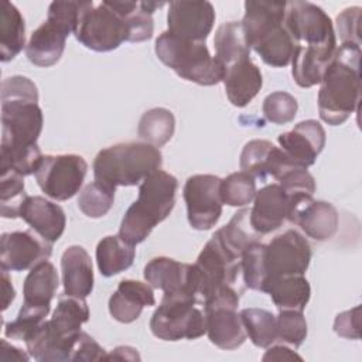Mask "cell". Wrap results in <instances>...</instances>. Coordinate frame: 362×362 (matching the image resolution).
I'll use <instances>...</instances> for the list:
<instances>
[{
  "label": "cell",
  "mask_w": 362,
  "mask_h": 362,
  "mask_svg": "<svg viewBox=\"0 0 362 362\" xmlns=\"http://www.w3.org/2000/svg\"><path fill=\"white\" fill-rule=\"evenodd\" d=\"M361 45L341 44L324 72L318 92L320 117L339 126L358 110L361 98Z\"/></svg>",
  "instance_id": "6da1fadb"
},
{
  "label": "cell",
  "mask_w": 362,
  "mask_h": 362,
  "mask_svg": "<svg viewBox=\"0 0 362 362\" xmlns=\"http://www.w3.org/2000/svg\"><path fill=\"white\" fill-rule=\"evenodd\" d=\"M35 83L21 75L1 82V144L0 150L31 147L41 134L44 117L38 106Z\"/></svg>",
  "instance_id": "7a4b0ae2"
},
{
  "label": "cell",
  "mask_w": 362,
  "mask_h": 362,
  "mask_svg": "<svg viewBox=\"0 0 362 362\" xmlns=\"http://www.w3.org/2000/svg\"><path fill=\"white\" fill-rule=\"evenodd\" d=\"M177 188V178L163 170H157L144 178L139 185L137 199L122 218L119 236L133 246L146 240L154 226L173 211Z\"/></svg>",
  "instance_id": "3957f363"
},
{
  "label": "cell",
  "mask_w": 362,
  "mask_h": 362,
  "mask_svg": "<svg viewBox=\"0 0 362 362\" xmlns=\"http://www.w3.org/2000/svg\"><path fill=\"white\" fill-rule=\"evenodd\" d=\"M163 164L161 151L140 141L119 143L102 148L93 160L95 181L112 188L140 184Z\"/></svg>",
  "instance_id": "277c9868"
},
{
  "label": "cell",
  "mask_w": 362,
  "mask_h": 362,
  "mask_svg": "<svg viewBox=\"0 0 362 362\" xmlns=\"http://www.w3.org/2000/svg\"><path fill=\"white\" fill-rule=\"evenodd\" d=\"M154 51L164 65L185 81L212 86L223 79V66L202 41L182 40L164 31L156 40Z\"/></svg>",
  "instance_id": "5b68a950"
},
{
  "label": "cell",
  "mask_w": 362,
  "mask_h": 362,
  "mask_svg": "<svg viewBox=\"0 0 362 362\" xmlns=\"http://www.w3.org/2000/svg\"><path fill=\"white\" fill-rule=\"evenodd\" d=\"M82 1H52L48 7L47 20L33 31L25 55L37 66H51L57 64L65 49L66 38L74 34Z\"/></svg>",
  "instance_id": "8992f818"
},
{
  "label": "cell",
  "mask_w": 362,
  "mask_h": 362,
  "mask_svg": "<svg viewBox=\"0 0 362 362\" xmlns=\"http://www.w3.org/2000/svg\"><path fill=\"white\" fill-rule=\"evenodd\" d=\"M74 34L83 47L96 52L113 51L130 37L126 18L115 11L107 1L98 6L92 1H82Z\"/></svg>",
  "instance_id": "52a82bcc"
},
{
  "label": "cell",
  "mask_w": 362,
  "mask_h": 362,
  "mask_svg": "<svg viewBox=\"0 0 362 362\" xmlns=\"http://www.w3.org/2000/svg\"><path fill=\"white\" fill-rule=\"evenodd\" d=\"M197 304L192 298L163 297L150 320L153 335L163 341H180L206 334L205 313Z\"/></svg>",
  "instance_id": "ba28073f"
},
{
  "label": "cell",
  "mask_w": 362,
  "mask_h": 362,
  "mask_svg": "<svg viewBox=\"0 0 362 362\" xmlns=\"http://www.w3.org/2000/svg\"><path fill=\"white\" fill-rule=\"evenodd\" d=\"M88 163L78 154L44 156L37 171L35 180L41 191L57 201H66L79 192Z\"/></svg>",
  "instance_id": "9c48e42d"
},
{
  "label": "cell",
  "mask_w": 362,
  "mask_h": 362,
  "mask_svg": "<svg viewBox=\"0 0 362 362\" xmlns=\"http://www.w3.org/2000/svg\"><path fill=\"white\" fill-rule=\"evenodd\" d=\"M222 178L212 174L191 175L184 185V201L191 228L208 230L222 215L221 198Z\"/></svg>",
  "instance_id": "30bf717a"
},
{
  "label": "cell",
  "mask_w": 362,
  "mask_h": 362,
  "mask_svg": "<svg viewBox=\"0 0 362 362\" xmlns=\"http://www.w3.org/2000/svg\"><path fill=\"white\" fill-rule=\"evenodd\" d=\"M284 27L296 45L337 44L335 30L329 16L310 1H290L286 7Z\"/></svg>",
  "instance_id": "8fae6325"
},
{
  "label": "cell",
  "mask_w": 362,
  "mask_h": 362,
  "mask_svg": "<svg viewBox=\"0 0 362 362\" xmlns=\"http://www.w3.org/2000/svg\"><path fill=\"white\" fill-rule=\"evenodd\" d=\"M143 274L153 288L163 290V297H184L199 303V274L195 264L158 256L146 264Z\"/></svg>",
  "instance_id": "7c38bea8"
},
{
  "label": "cell",
  "mask_w": 362,
  "mask_h": 362,
  "mask_svg": "<svg viewBox=\"0 0 362 362\" xmlns=\"http://www.w3.org/2000/svg\"><path fill=\"white\" fill-rule=\"evenodd\" d=\"M310 260L311 247L308 240L296 229H287L264 246L267 283L273 277L304 274Z\"/></svg>",
  "instance_id": "4fadbf2b"
},
{
  "label": "cell",
  "mask_w": 362,
  "mask_h": 362,
  "mask_svg": "<svg viewBox=\"0 0 362 362\" xmlns=\"http://www.w3.org/2000/svg\"><path fill=\"white\" fill-rule=\"evenodd\" d=\"M52 255V243L44 239L34 229L16 230L1 235L0 264L10 272L33 269L40 262L48 260Z\"/></svg>",
  "instance_id": "5bb4252c"
},
{
  "label": "cell",
  "mask_w": 362,
  "mask_h": 362,
  "mask_svg": "<svg viewBox=\"0 0 362 362\" xmlns=\"http://www.w3.org/2000/svg\"><path fill=\"white\" fill-rule=\"evenodd\" d=\"M215 10L209 1H171L167 13L168 33L189 41L205 42L215 23Z\"/></svg>",
  "instance_id": "9a60e30c"
},
{
  "label": "cell",
  "mask_w": 362,
  "mask_h": 362,
  "mask_svg": "<svg viewBox=\"0 0 362 362\" xmlns=\"http://www.w3.org/2000/svg\"><path fill=\"white\" fill-rule=\"evenodd\" d=\"M287 219L298 225L307 236L320 242L331 239L338 229L335 206L325 201H315L313 197L291 202Z\"/></svg>",
  "instance_id": "2e32d148"
},
{
  "label": "cell",
  "mask_w": 362,
  "mask_h": 362,
  "mask_svg": "<svg viewBox=\"0 0 362 362\" xmlns=\"http://www.w3.org/2000/svg\"><path fill=\"white\" fill-rule=\"evenodd\" d=\"M325 130L320 122L314 119L303 120L290 132L277 137L280 148L298 167L307 168L313 165L325 146Z\"/></svg>",
  "instance_id": "e0dca14e"
},
{
  "label": "cell",
  "mask_w": 362,
  "mask_h": 362,
  "mask_svg": "<svg viewBox=\"0 0 362 362\" xmlns=\"http://www.w3.org/2000/svg\"><path fill=\"white\" fill-rule=\"evenodd\" d=\"M239 164L242 171L260 180H266L267 177L279 180L288 170L298 167L281 148L276 147L269 140L260 139L250 140L245 144Z\"/></svg>",
  "instance_id": "ac0fdd59"
},
{
  "label": "cell",
  "mask_w": 362,
  "mask_h": 362,
  "mask_svg": "<svg viewBox=\"0 0 362 362\" xmlns=\"http://www.w3.org/2000/svg\"><path fill=\"white\" fill-rule=\"evenodd\" d=\"M250 209V223L259 235H267L279 229L288 216L290 198L280 184H269L256 191Z\"/></svg>",
  "instance_id": "d6986e66"
},
{
  "label": "cell",
  "mask_w": 362,
  "mask_h": 362,
  "mask_svg": "<svg viewBox=\"0 0 362 362\" xmlns=\"http://www.w3.org/2000/svg\"><path fill=\"white\" fill-rule=\"evenodd\" d=\"M286 1H245L242 23L250 49L284 24Z\"/></svg>",
  "instance_id": "ffe728a7"
},
{
  "label": "cell",
  "mask_w": 362,
  "mask_h": 362,
  "mask_svg": "<svg viewBox=\"0 0 362 362\" xmlns=\"http://www.w3.org/2000/svg\"><path fill=\"white\" fill-rule=\"evenodd\" d=\"M205 325L209 341L221 349L232 351L246 341V331L238 313L230 305H214L204 308Z\"/></svg>",
  "instance_id": "44dd1931"
},
{
  "label": "cell",
  "mask_w": 362,
  "mask_h": 362,
  "mask_svg": "<svg viewBox=\"0 0 362 362\" xmlns=\"http://www.w3.org/2000/svg\"><path fill=\"white\" fill-rule=\"evenodd\" d=\"M20 218L51 243L62 236L66 225L64 209L58 204L38 195H28L25 198L20 209Z\"/></svg>",
  "instance_id": "7402d4cb"
},
{
  "label": "cell",
  "mask_w": 362,
  "mask_h": 362,
  "mask_svg": "<svg viewBox=\"0 0 362 362\" xmlns=\"http://www.w3.org/2000/svg\"><path fill=\"white\" fill-rule=\"evenodd\" d=\"M156 304L153 287L139 280H122L109 298L110 315L123 324L136 321L144 307Z\"/></svg>",
  "instance_id": "603a6c76"
},
{
  "label": "cell",
  "mask_w": 362,
  "mask_h": 362,
  "mask_svg": "<svg viewBox=\"0 0 362 362\" xmlns=\"http://www.w3.org/2000/svg\"><path fill=\"white\" fill-rule=\"evenodd\" d=\"M337 47V44L296 45L291 58V75L296 83L301 88H311L320 83Z\"/></svg>",
  "instance_id": "cb8c5ba5"
},
{
  "label": "cell",
  "mask_w": 362,
  "mask_h": 362,
  "mask_svg": "<svg viewBox=\"0 0 362 362\" xmlns=\"http://www.w3.org/2000/svg\"><path fill=\"white\" fill-rule=\"evenodd\" d=\"M222 82L229 102L236 107H245L259 93L263 76L259 66L247 57L226 66Z\"/></svg>",
  "instance_id": "d4e9b609"
},
{
  "label": "cell",
  "mask_w": 362,
  "mask_h": 362,
  "mask_svg": "<svg viewBox=\"0 0 362 362\" xmlns=\"http://www.w3.org/2000/svg\"><path fill=\"white\" fill-rule=\"evenodd\" d=\"M64 294L86 298L93 290V267L89 253L79 245L65 249L61 257Z\"/></svg>",
  "instance_id": "484cf974"
},
{
  "label": "cell",
  "mask_w": 362,
  "mask_h": 362,
  "mask_svg": "<svg viewBox=\"0 0 362 362\" xmlns=\"http://www.w3.org/2000/svg\"><path fill=\"white\" fill-rule=\"evenodd\" d=\"M76 339L78 337L75 339L62 337L54 329L49 320H45L25 341V346L28 355L40 362L71 361Z\"/></svg>",
  "instance_id": "4316f807"
},
{
  "label": "cell",
  "mask_w": 362,
  "mask_h": 362,
  "mask_svg": "<svg viewBox=\"0 0 362 362\" xmlns=\"http://www.w3.org/2000/svg\"><path fill=\"white\" fill-rule=\"evenodd\" d=\"M267 293L279 310L303 311L310 301L311 287L304 274L273 277L266 284Z\"/></svg>",
  "instance_id": "83f0119b"
},
{
  "label": "cell",
  "mask_w": 362,
  "mask_h": 362,
  "mask_svg": "<svg viewBox=\"0 0 362 362\" xmlns=\"http://www.w3.org/2000/svg\"><path fill=\"white\" fill-rule=\"evenodd\" d=\"M25 45V23L20 10L10 1L0 3V59H14Z\"/></svg>",
  "instance_id": "f1b7e54d"
},
{
  "label": "cell",
  "mask_w": 362,
  "mask_h": 362,
  "mask_svg": "<svg viewBox=\"0 0 362 362\" xmlns=\"http://www.w3.org/2000/svg\"><path fill=\"white\" fill-rule=\"evenodd\" d=\"M59 286V277L55 266L48 262H40L33 269H30L24 284L23 296L27 304L33 305H51Z\"/></svg>",
  "instance_id": "f546056e"
},
{
  "label": "cell",
  "mask_w": 362,
  "mask_h": 362,
  "mask_svg": "<svg viewBox=\"0 0 362 362\" xmlns=\"http://www.w3.org/2000/svg\"><path fill=\"white\" fill-rule=\"evenodd\" d=\"M215 58L223 69L239 59L250 57V47L246 41L240 21L222 23L214 38Z\"/></svg>",
  "instance_id": "4dcf8cb0"
},
{
  "label": "cell",
  "mask_w": 362,
  "mask_h": 362,
  "mask_svg": "<svg viewBox=\"0 0 362 362\" xmlns=\"http://www.w3.org/2000/svg\"><path fill=\"white\" fill-rule=\"evenodd\" d=\"M136 249L119 235L105 236L96 246V263L102 276L110 277L127 270L134 260Z\"/></svg>",
  "instance_id": "1f68e13d"
},
{
  "label": "cell",
  "mask_w": 362,
  "mask_h": 362,
  "mask_svg": "<svg viewBox=\"0 0 362 362\" xmlns=\"http://www.w3.org/2000/svg\"><path fill=\"white\" fill-rule=\"evenodd\" d=\"M88 320L89 307L85 298L65 294L59 297L49 322L58 334L65 338L75 339L81 332L82 324H85Z\"/></svg>",
  "instance_id": "d6a6232c"
},
{
  "label": "cell",
  "mask_w": 362,
  "mask_h": 362,
  "mask_svg": "<svg viewBox=\"0 0 362 362\" xmlns=\"http://www.w3.org/2000/svg\"><path fill=\"white\" fill-rule=\"evenodd\" d=\"M174 115L165 107H153L144 112L137 127L139 137L154 147H161L168 143L174 134Z\"/></svg>",
  "instance_id": "836d02e7"
},
{
  "label": "cell",
  "mask_w": 362,
  "mask_h": 362,
  "mask_svg": "<svg viewBox=\"0 0 362 362\" xmlns=\"http://www.w3.org/2000/svg\"><path fill=\"white\" fill-rule=\"evenodd\" d=\"M228 249L242 257L243 250L253 242H257L259 235L250 223V209L245 208L238 211L228 225L222 226L215 232Z\"/></svg>",
  "instance_id": "e575fe53"
},
{
  "label": "cell",
  "mask_w": 362,
  "mask_h": 362,
  "mask_svg": "<svg viewBox=\"0 0 362 362\" xmlns=\"http://www.w3.org/2000/svg\"><path fill=\"white\" fill-rule=\"evenodd\" d=\"M240 318L253 345L259 348H269L277 341L276 315L263 308H243Z\"/></svg>",
  "instance_id": "d590c367"
},
{
  "label": "cell",
  "mask_w": 362,
  "mask_h": 362,
  "mask_svg": "<svg viewBox=\"0 0 362 362\" xmlns=\"http://www.w3.org/2000/svg\"><path fill=\"white\" fill-rule=\"evenodd\" d=\"M253 49L260 55L264 64L274 68H281L291 62L296 49V41L291 38L290 33L283 24L274 33L256 44Z\"/></svg>",
  "instance_id": "8d00e7d4"
},
{
  "label": "cell",
  "mask_w": 362,
  "mask_h": 362,
  "mask_svg": "<svg viewBox=\"0 0 362 362\" xmlns=\"http://www.w3.org/2000/svg\"><path fill=\"white\" fill-rule=\"evenodd\" d=\"M110 7L123 16L127 21L130 42H140L150 40L154 33L153 14L146 11L140 1H107Z\"/></svg>",
  "instance_id": "74e56055"
},
{
  "label": "cell",
  "mask_w": 362,
  "mask_h": 362,
  "mask_svg": "<svg viewBox=\"0 0 362 362\" xmlns=\"http://www.w3.org/2000/svg\"><path fill=\"white\" fill-rule=\"evenodd\" d=\"M28 195L24 191V177L17 171L1 167L0 212L3 218H20V209Z\"/></svg>",
  "instance_id": "f35d334b"
},
{
  "label": "cell",
  "mask_w": 362,
  "mask_h": 362,
  "mask_svg": "<svg viewBox=\"0 0 362 362\" xmlns=\"http://www.w3.org/2000/svg\"><path fill=\"white\" fill-rule=\"evenodd\" d=\"M49 310L51 305H33L23 303L16 320L4 325L6 337L25 342L45 321Z\"/></svg>",
  "instance_id": "ab89813d"
},
{
  "label": "cell",
  "mask_w": 362,
  "mask_h": 362,
  "mask_svg": "<svg viewBox=\"0 0 362 362\" xmlns=\"http://www.w3.org/2000/svg\"><path fill=\"white\" fill-rule=\"evenodd\" d=\"M264 243L262 242H253L242 253V274L245 286L257 290L264 291L267 284V270H266V262H264Z\"/></svg>",
  "instance_id": "60d3db41"
},
{
  "label": "cell",
  "mask_w": 362,
  "mask_h": 362,
  "mask_svg": "<svg viewBox=\"0 0 362 362\" xmlns=\"http://www.w3.org/2000/svg\"><path fill=\"white\" fill-rule=\"evenodd\" d=\"M115 191L116 188L93 181L79 192L78 208L89 218H102L113 206Z\"/></svg>",
  "instance_id": "b9f144b4"
},
{
  "label": "cell",
  "mask_w": 362,
  "mask_h": 362,
  "mask_svg": "<svg viewBox=\"0 0 362 362\" xmlns=\"http://www.w3.org/2000/svg\"><path fill=\"white\" fill-rule=\"evenodd\" d=\"M256 195V180L246 171L229 174L221 181L222 202L229 206H245Z\"/></svg>",
  "instance_id": "7bdbcfd3"
},
{
  "label": "cell",
  "mask_w": 362,
  "mask_h": 362,
  "mask_svg": "<svg viewBox=\"0 0 362 362\" xmlns=\"http://www.w3.org/2000/svg\"><path fill=\"white\" fill-rule=\"evenodd\" d=\"M277 341L298 348L307 337V321L303 311L280 310L276 317Z\"/></svg>",
  "instance_id": "ee69618b"
},
{
  "label": "cell",
  "mask_w": 362,
  "mask_h": 362,
  "mask_svg": "<svg viewBox=\"0 0 362 362\" xmlns=\"http://www.w3.org/2000/svg\"><path fill=\"white\" fill-rule=\"evenodd\" d=\"M297 109L298 103L296 98L283 90L273 92L263 100V115L274 124H286L294 120Z\"/></svg>",
  "instance_id": "f6af8a7d"
},
{
  "label": "cell",
  "mask_w": 362,
  "mask_h": 362,
  "mask_svg": "<svg viewBox=\"0 0 362 362\" xmlns=\"http://www.w3.org/2000/svg\"><path fill=\"white\" fill-rule=\"evenodd\" d=\"M42 153L38 147V144L31 147H23V148H13V150H0V160L1 167H8L23 177L35 174L41 160Z\"/></svg>",
  "instance_id": "bcb514c9"
},
{
  "label": "cell",
  "mask_w": 362,
  "mask_h": 362,
  "mask_svg": "<svg viewBox=\"0 0 362 362\" xmlns=\"http://www.w3.org/2000/svg\"><path fill=\"white\" fill-rule=\"evenodd\" d=\"M277 181L290 198V204L301 198L313 197L315 192V180L307 171V168L303 167H294L288 170Z\"/></svg>",
  "instance_id": "7dc6e473"
},
{
  "label": "cell",
  "mask_w": 362,
  "mask_h": 362,
  "mask_svg": "<svg viewBox=\"0 0 362 362\" xmlns=\"http://www.w3.org/2000/svg\"><path fill=\"white\" fill-rule=\"evenodd\" d=\"M361 11L358 6L346 7L337 16V31L341 44L361 45Z\"/></svg>",
  "instance_id": "c3c4849f"
},
{
  "label": "cell",
  "mask_w": 362,
  "mask_h": 362,
  "mask_svg": "<svg viewBox=\"0 0 362 362\" xmlns=\"http://www.w3.org/2000/svg\"><path fill=\"white\" fill-rule=\"evenodd\" d=\"M106 351L86 332L81 331L74 345L71 361H105Z\"/></svg>",
  "instance_id": "681fc988"
},
{
  "label": "cell",
  "mask_w": 362,
  "mask_h": 362,
  "mask_svg": "<svg viewBox=\"0 0 362 362\" xmlns=\"http://www.w3.org/2000/svg\"><path fill=\"white\" fill-rule=\"evenodd\" d=\"M359 311L361 307L355 305L348 311L339 313L334 321L335 334L348 339H359Z\"/></svg>",
  "instance_id": "f907efd6"
},
{
  "label": "cell",
  "mask_w": 362,
  "mask_h": 362,
  "mask_svg": "<svg viewBox=\"0 0 362 362\" xmlns=\"http://www.w3.org/2000/svg\"><path fill=\"white\" fill-rule=\"evenodd\" d=\"M262 359L263 361H294V359L301 361L303 358L286 345H274V346H269V349L266 351Z\"/></svg>",
  "instance_id": "816d5d0a"
},
{
  "label": "cell",
  "mask_w": 362,
  "mask_h": 362,
  "mask_svg": "<svg viewBox=\"0 0 362 362\" xmlns=\"http://www.w3.org/2000/svg\"><path fill=\"white\" fill-rule=\"evenodd\" d=\"M1 290H3V311H6L16 297V290L11 284V279L7 274V270L4 269H1Z\"/></svg>",
  "instance_id": "f5cc1de1"
},
{
  "label": "cell",
  "mask_w": 362,
  "mask_h": 362,
  "mask_svg": "<svg viewBox=\"0 0 362 362\" xmlns=\"http://www.w3.org/2000/svg\"><path fill=\"white\" fill-rule=\"evenodd\" d=\"M109 359L136 361V359H140V356H139L137 351L134 348H132V346H117L110 354H106L105 361H109Z\"/></svg>",
  "instance_id": "db71d44e"
},
{
  "label": "cell",
  "mask_w": 362,
  "mask_h": 362,
  "mask_svg": "<svg viewBox=\"0 0 362 362\" xmlns=\"http://www.w3.org/2000/svg\"><path fill=\"white\" fill-rule=\"evenodd\" d=\"M17 359V361H28L30 356L24 354L21 349L10 345L6 339H1V359Z\"/></svg>",
  "instance_id": "11a10c76"
}]
</instances>
